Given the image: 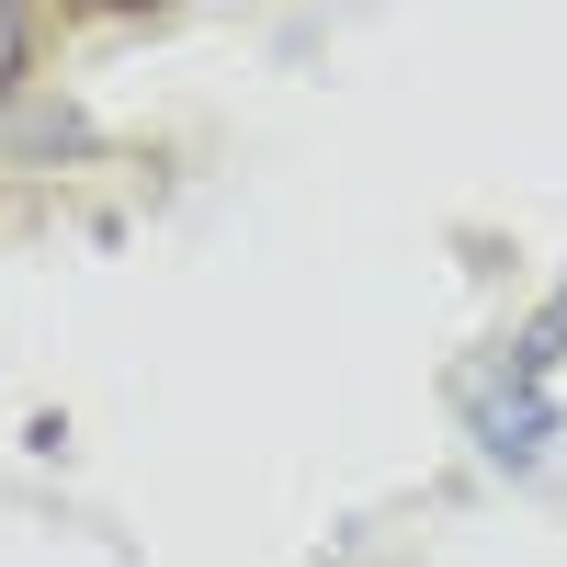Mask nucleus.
<instances>
[{
  "instance_id": "nucleus-1",
  "label": "nucleus",
  "mask_w": 567,
  "mask_h": 567,
  "mask_svg": "<svg viewBox=\"0 0 567 567\" xmlns=\"http://www.w3.org/2000/svg\"><path fill=\"white\" fill-rule=\"evenodd\" d=\"M545 432H556L545 374H511V398H488V409H477V443H488L499 465H534V454H545Z\"/></svg>"
},
{
  "instance_id": "nucleus-2",
  "label": "nucleus",
  "mask_w": 567,
  "mask_h": 567,
  "mask_svg": "<svg viewBox=\"0 0 567 567\" xmlns=\"http://www.w3.org/2000/svg\"><path fill=\"white\" fill-rule=\"evenodd\" d=\"M556 363H567V284L545 296V318L523 329V341H511V374H556Z\"/></svg>"
}]
</instances>
